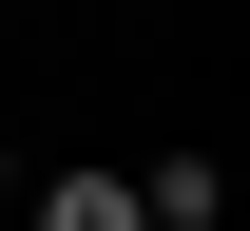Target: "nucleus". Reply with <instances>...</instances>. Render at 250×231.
Here are the masks:
<instances>
[{"mask_svg":"<svg viewBox=\"0 0 250 231\" xmlns=\"http://www.w3.org/2000/svg\"><path fill=\"white\" fill-rule=\"evenodd\" d=\"M39 231H154L135 154H77V173H39Z\"/></svg>","mask_w":250,"mask_h":231,"instance_id":"nucleus-1","label":"nucleus"},{"mask_svg":"<svg viewBox=\"0 0 250 231\" xmlns=\"http://www.w3.org/2000/svg\"><path fill=\"white\" fill-rule=\"evenodd\" d=\"M212 231H231V212H212Z\"/></svg>","mask_w":250,"mask_h":231,"instance_id":"nucleus-2","label":"nucleus"}]
</instances>
